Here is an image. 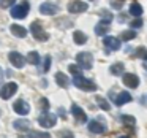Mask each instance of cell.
Masks as SVG:
<instances>
[{"mask_svg": "<svg viewBox=\"0 0 147 138\" xmlns=\"http://www.w3.org/2000/svg\"><path fill=\"white\" fill-rule=\"evenodd\" d=\"M73 84L78 87V89L87 90V92H93V90H96V84L92 83L90 80H87V78H84L82 75H76V76L73 78Z\"/></svg>", "mask_w": 147, "mask_h": 138, "instance_id": "cell-1", "label": "cell"}, {"mask_svg": "<svg viewBox=\"0 0 147 138\" xmlns=\"http://www.w3.org/2000/svg\"><path fill=\"white\" fill-rule=\"evenodd\" d=\"M30 10V5L27 0H22L19 5H14L13 8H11V16L14 18V19H24V18L27 16V13H29Z\"/></svg>", "mask_w": 147, "mask_h": 138, "instance_id": "cell-2", "label": "cell"}, {"mask_svg": "<svg viewBox=\"0 0 147 138\" xmlns=\"http://www.w3.org/2000/svg\"><path fill=\"white\" fill-rule=\"evenodd\" d=\"M30 32H32L33 38H35V40H38V41H46V40L49 38V35L45 32L43 26L38 22V21L32 22V26H30Z\"/></svg>", "mask_w": 147, "mask_h": 138, "instance_id": "cell-3", "label": "cell"}, {"mask_svg": "<svg viewBox=\"0 0 147 138\" xmlns=\"http://www.w3.org/2000/svg\"><path fill=\"white\" fill-rule=\"evenodd\" d=\"M76 61H78V65L84 70H90L93 65V57L90 52H79L76 56Z\"/></svg>", "mask_w": 147, "mask_h": 138, "instance_id": "cell-4", "label": "cell"}, {"mask_svg": "<svg viewBox=\"0 0 147 138\" xmlns=\"http://www.w3.org/2000/svg\"><path fill=\"white\" fill-rule=\"evenodd\" d=\"M38 124L41 125V127H45V128H51V127H54L55 124H57V118H55V114H51V113H43L41 116H40V119H38Z\"/></svg>", "mask_w": 147, "mask_h": 138, "instance_id": "cell-5", "label": "cell"}, {"mask_svg": "<svg viewBox=\"0 0 147 138\" xmlns=\"http://www.w3.org/2000/svg\"><path fill=\"white\" fill-rule=\"evenodd\" d=\"M16 90H18V84L16 83H7V84H3L2 89H0V97H2L3 100H8L16 94Z\"/></svg>", "mask_w": 147, "mask_h": 138, "instance_id": "cell-6", "label": "cell"}, {"mask_svg": "<svg viewBox=\"0 0 147 138\" xmlns=\"http://www.w3.org/2000/svg\"><path fill=\"white\" fill-rule=\"evenodd\" d=\"M8 59H10L11 65L16 67V68H22L24 65H26V59H24V56L19 54V52H16V51H11L10 54H8Z\"/></svg>", "mask_w": 147, "mask_h": 138, "instance_id": "cell-7", "label": "cell"}, {"mask_svg": "<svg viewBox=\"0 0 147 138\" xmlns=\"http://www.w3.org/2000/svg\"><path fill=\"white\" fill-rule=\"evenodd\" d=\"M13 109L18 113V114H21V116H26V114H29V111H30V106H29V103H27L26 100L19 99V100H16V102L13 103Z\"/></svg>", "mask_w": 147, "mask_h": 138, "instance_id": "cell-8", "label": "cell"}, {"mask_svg": "<svg viewBox=\"0 0 147 138\" xmlns=\"http://www.w3.org/2000/svg\"><path fill=\"white\" fill-rule=\"evenodd\" d=\"M123 84L128 86V87L136 89V87L139 86V78H138L136 75H133V73H123Z\"/></svg>", "mask_w": 147, "mask_h": 138, "instance_id": "cell-9", "label": "cell"}, {"mask_svg": "<svg viewBox=\"0 0 147 138\" xmlns=\"http://www.w3.org/2000/svg\"><path fill=\"white\" fill-rule=\"evenodd\" d=\"M87 8H89V5L86 2H71L68 5V11L70 13H84Z\"/></svg>", "mask_w": 147, "mask_h": 138, "instance_id": "cell-10", "label": "cell"}, {"mask_svg": "<svg viewBox=\"0 0 147 138\" xmlns=\"http://www.w3.org/2000/svg\"><path fill=\"white\" fill-rule=\"evenodd\" d=\"M103 43H105V46L108 49H111V51H117V49L120 48V41H119L115 37H105Z\"/></svg>", "mask_w": 147, "mask_h": 138, "instance_id": "cell-11", "label": "cell"}, {"mask_svg": "<svg viewBox=\"0 0 147 138\" xmlns=\"http://www.w3.org/2000/svg\"><path fill=\"white\" fill-rule=\"evenodd\" d=\"M40 13L41 14H48V16H52V14L59 13V8L55 7L54 3H43L40 7Z\"/></svg>", "mask_w": 147, "mask_h": 138, "instance_id": "cell-12", "label": "cell"}, {"mask_svg": "<svg viewBox=\"0 0 147 138\" xmlns=\"http://www.w3.org/2000/svg\"><path fill=\"white\" fill-rule=\"evenodd\" d=\"M71 113H73V116L76 118V121H78V122H81V124L87 121L86 113H84V111H82V109H81L78 105H73V106H71Z\"/></svg>", "mask_w": 147, "mask_h": 138, "instance_id": "cell-13", "label": "cell"}, {"mask_svg": "<svg viewBox=\"0 0 147 138\" xmlns=\"http://www.w3.org/2000/svg\"><path fill=\"white\" fill-rule=\"evenodd\" d=\"M131 100H133V97L130 95V92H120L114 99V102H115V105H117V106H122V105H125V103L131 102Z\"/></svg>", "mask_w": 147, "mask_h": 138, "instance_id": "cell-14", "label": "cell"}, {"mask_svg": "<svg viewBox=\"0 0 147 138\" xmlns=\"http://www.w3.org/2000/svg\"><path fill=\"white\" fill-rule=\"evenodd\" d=\"M89 130L92 132V133H103V132L106 130V127L98 121H90L89 122Z\"/></svg>", "mask_w": 147, "mask_h": 138, "instance_id": "cell-15", "label": "cell"}, {"mask_svg": "<svg viewBox=\"0 0 147 138\" xmlns=\"http://www.w3.org/2000/svg\"><path fill=\"white\" fill-rule=\"evenodd\" d=\"M10 30L14 37H18V38H24V37L27 35V30L24 29L22 26H18V24H13V26L10 27Z\"/></svg>", "mask_w": 147, "mask_h": 138, "instance_id": "cell-16", "label": "cell"}, {"mask_svg": "<svg viewBox=\"0 0 147 138\" xmlns=\"http://www.w3.org/2000/svg\"><path fill=\"white\" fill-rule=\"evenodd\" d=\"M13 125H14V128H18V130H21V132H26L30 128V122L26 121V119H18V121H14Z\"/></svg>", "mask_w": 147, "mask_h": 138, "instance_id": "cell-17", "label": "cell"}, {"mask_svg": "<svg viewBox=\"0 0 147 138\" xmlns=\"http://www.w3.org/2000/svg\"><path fill=\"white\" fill-rule=\"evenodd\" d=\"M55 81H57V84H59L60 87H68V84H70V81H68L67 75H63L62 71L55 73Z\"/></svg>", "mask_w": 147, "mask_h": 138, "instance_id": "cell-18", "label": "cell"}, {"mask_svg": "<svg viewBox=\"0 0 147 138\" xmlns=\"http://www.w3.org/2000/svg\"><path fill=\"white\" fill-rule=\"evenodd\" d=\"M73 40H74L76 45H84V43L87 41V37H86V33H82L81 30H76V32L73 33Z\"/></svg>", "mask_w": 147, "mask_h": 138, "instance_id": "cell-19", "label": "cell"}, {"mask_svg": "<svg viewBox=\"0 0 147 138\" xmlns=\"http://www.w3.org/2000/svg\"><path fill=\"white\" fill-rule=\"evenodd\" d=\"M109 24H111V22H108V21H101V22H100L98 26L95 27V32H96V35H105V33L108 32V27H109Z\"/></svg>", "mask_w": 147, "mask_h": 138, "instance_id": "cell-20", "label": "cell"}, {"mask_svg": "<svg viewBox=\"0 0 147 138\" xmlns=\"http://www.w3.org/2000/svg\"><path fill=\"white\" fill-rule=\"evenodd\" d=\"M29 132V135L27 137H30V138H51V135L48 133V132H38V130H27Z\"/></svg>", "mask_w": 147, "mask_h": 138, "instance_id": "cell-21", "label": "cell"}, {"mask_svg": "<svg viewBox=\"0 0 147 138\" xmlns=\"http://www.w3.org/2000/svg\"><path fill=\"white\" fill-rule=\"evenodd\" d=\"M27 61H29V64H32V65H38V64H40V54H38L36 51L29 52V56H27Z\"/></svg>", "mask_w": 147, "mask_h": 138, "instance_id": "cell-22", "label": "cell"}, {"mask_svg": "<svg viewBox=\"0 0 147 138\" xmlns=\"http://www.w3.org/2000/svg\"><path fill=\"white\" fill-rule=\"evenodd\" d=\"M130 13L133 14V16H141V14H142V7H141L139 3H131Z\"/></svg>", "mask_w": 147, "mask_h": 138, "instance_id": "cell-23", "label": "cell"}, {"mask_svg": "<svg viewBox=\"0 0 147 138\" xmlns=\"http://www.w3.org/2000/svg\"><path fill=\"white\" fill-rule=\"evenodd\" d=\"M134 57H141V59H144V61H147V49L144 48V46H141V48H138L136 51H134Z\"/></svg>", "mask_w": 147, "mask_h": 138, "instance_id": "cell-24", "label": "cell"}, {"mask_svg": "<svg viewBox=\"0 0 147 138\" xmlns=\"http://www.w3.org/2000/svg\"><path fill=\"white\" fill-rule=\"evenodd\" d=\"M122 40L123 41H128V40H133L134 37H136V32L134 30H125V32H122Z\"/></svg>", "mask_w": 147, "mask_h": 138, "instance_id": "cell-25", "label": "cell"}, {"mask_svg": "<svg viewBox=\"0 0 147 138\" xmlns=\"http://www.w3.org/2000/svg\"><path fill=\"white\" fill-rule=\"evenodd\" d=\"M96 103L100 105V108L101 109H105V111H108V109H111V105H109L108 102H106L103 97H96Z\"/></svg>", "mask_w": 147, "mask_h": 138, "instance_id": "cell-26", "label": "cell"}, {"mask_svg": "<svg viewBox=\"0 0 147 138\" xmlns=\"http://www.w3.org/2000/svg\"><path fill=\"white\" fill-rule=\"evenodd\" d=\"M122 71H123V64H114L111 67V73L115 75V76H117V75H120Z\"/></svg>", "mask_w": 147, "mask_h": 138, "instance_id": "cell-27", "label": "cell"}, {"mask_svg": "<svg viewBox=\"0 0 147 138\" xmlns=\"http://www.w3.org/2000/svg\"><path fill=\"white\" fill-rule=\"evenodd\" d=\"M122 122H123L125 125H134L136 124V119L133 118V116H122Z\"/></svg>", "mask_w": 147, "mask_h": 138, "instance_id": "cell-28", "label": "cell"}, {"mask_svg": "<svg viewBox=\"0 0 147 138\" xmlns=\"http://www.w3.org/2000/svg\"><path fill=\"white\" fill-rule=\"evenodd\" d=\"M16 3V0H0V8H10Z\"/></svg>", "mask_w": 147, "mask_h": 138, "instance_id": "cell-29", "label": "cell"}, {"mask_svg": "<svg viewBox=\"0 0 147 138\" xmlns=\"http://www.w3.org/2000/svg\"><path fill=\"white\" fill-rule=\"evenodd\" d=\"M49 68H51V56H46L45 57V65H43V73H48Z\"/></svg>", "mask_w": 147, "mask_h": 138, "instance_id": "cell-30", "label": "cell"}, {"mask_svg": "<svg viewBox=\"0 0 147 138\" xmlns=\"http://www.w3.org/2000/svg\"><path fill=\"white\" fill-rule=\"evenodd\" d=\"M68 70H70V73L74 75V76H76V75H81V67H79V65H73V64H71L70 67H68Z\"/></svg>", "mask_w": 147, "mask_h": 138, "instance_id": "cell-31", "label": "cell"}, {"mask_svg": "<svg viewBox=\"0 0 147 138\" xmlns=\"http://www.w3.org/2000/svg\"><path fill=\"white\" fill-rule=\"evenodd\" d=\"M40 106H41L43 113H48V109H49V102H48V99H45V97H43L41 102H40Z\"/></svg>", "mask_w": 147, "mask_h": 138, "instance_id": "cell-32", "label": "cell"}, {"mask_svg": "<svg viewBox=\"0 0 147 138\" xmlns=\"http://www.w3.org/2000/svg\"><path fill=\"white\" fill-rule=\"evenodd\" d=\"M142 26V21L139 19V18H138V19H134V21H131V27H133V29H136V27H141Z\"/></svg>", "mask_w": 147, "mask_h": 138, "instance_id": "cell-33", "label": "cell"}, {"mask_svg": "<svg viewBox=\"0 0 147 138\" xmlns=\"http://www.w3.org/2000/svg\"><path fill=\"white\" fill-rule=\"evenodd\" d=\"M62 138H74V137H73L71 132H63V133H62Z\"/></svg>", "mask_w": 147, "mask_h": 138, "instance_id": "cell-34", "label": "cell"}, {"mask_svg": "<svg viewBox=\"0 0 147 138\" xmlns=\"http://www.w3.org/2000/svg\"><path fill=\"white\" fill-rule=\"evenodd\" d=\"M3 83V70H2V68H0V84Z\"/></svg>", "mask_w": 147, "mask_h": 138, "instance_id": "cell-35", "label": "cell"}, {"mask_svg": "<svg viewBox=\"0 0 147 138\" xmlns=\"http://www.w3.org/2000/svg\"><path fill=\"white\" fill-rule=\"evenodd\" d=\"M144 68H146V70H147V61L144 62Z\"/></svg>", "mask_w": 147, "mask_h": 138, "instance_id": "cell-36", "label": "cell"}, {"mask_svg": "<svg viewBox=\"0 0 147 138\" xmlns=\"http://www.w3.org/2000/svg\"><path fill=\"white\" fill-rule=\"evenodd\" d=\"M119 138H128V137H125V135H123V137H119Z\"/></svg>", "mask_w": 147, "mask_h": 138, "instance_id": "cell-37", "label": "cell"}, {"mask_svg": "<svg viewBox=\"0 0 147 138\" xmlns=\"http://www.w3.org/2000/svg\"><path fill=\"white\" fill-rule=\"evenodd\" d=\"M19 138H30V137H19Z\"/></svg>", "mask_w": 147, "mask_h": 138, "instance_id": "cell-38", "label": "cell"}]
</instances>
